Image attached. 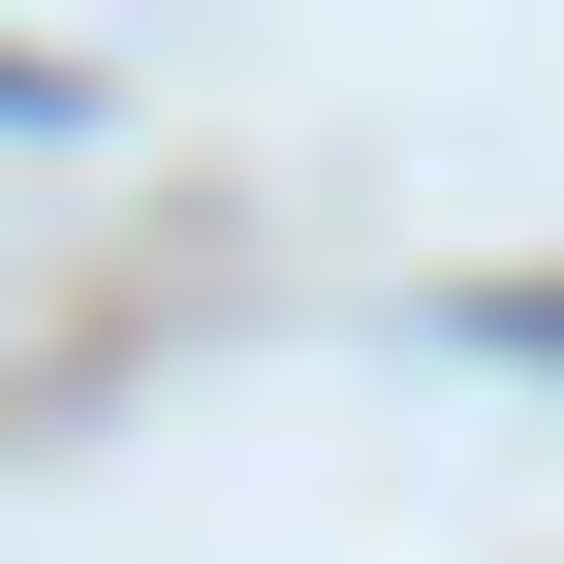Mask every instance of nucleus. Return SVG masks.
<instances>
[{
  "instance_id": "nucleus-1",
  "label": "nucleus",
  "mask_w": 564,
  "mask_h": 564,
  "mask_svg": "<svg viewBox=\"0 0 564 564\" xmlns=\"http://www.w3.org/2000/svg\"><path fill=\"white\" fill-rule=\"evenodd\" d=\"M502 345H564V282H502Z\"/></svg>"
}]
</instances>
